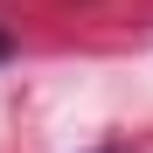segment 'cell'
I'll list each match as a JSON object with an SVG mask.
<instances>
[]
</instances>
